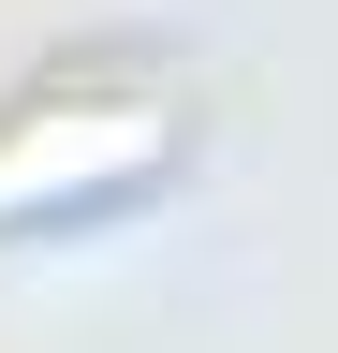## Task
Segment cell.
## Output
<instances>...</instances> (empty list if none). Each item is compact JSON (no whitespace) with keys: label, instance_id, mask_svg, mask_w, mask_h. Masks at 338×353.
<instances>
[{"label":"cell","instance_id":"obj_1","mask_svg":"<svg viewBox=\"0 0 338 353\" xmlns=\"http://www.w3.org/2000/svg\"><path fill=\"white\" fill-rule=\"evenodd\" d=\"M162 148H177V118H162L147 88H59V103H30L0 132V221L103 206V192H133V176H162Z\"/></svg>","mask_w":338,"mask_h":353}]
</instances>
